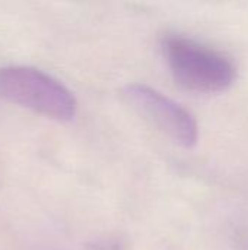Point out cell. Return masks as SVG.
Masks as SVG:
<instances>
[{
  "label": "cell",
  "instance_id": "cell-2",
  "mask_svg": "<svg viewBox=\"0 0 248 250\" xmlns=\"http://www.w3.org/2000/svg\"><path fill=\"white\" fill-rule=\"evenodd\" d=\"M0 101L58 122L72 120L77 110L76 98L69 88L54 76L31 66L0 67Z\"/></svg>",
  "mask_w": 248,
  "mask_h": 250
},
{
  "label": "cell",
  "instance_id": "cell-1",
  "mask_svg": "<svg viewBox=\"0 0 248 250\" xmlns=\"http://www.w3.org/2000/svg\"><path fill=\"white\" fill-rule=\"evenodd\" d=\"M162 50L172 78L189 91L225 92L237 81V67L231 59L190 38L168 35L162 41Z\"/></svg>",
  "mask_w": 248,
  "mask_h": 250
},
{
  "label": "cell",
  "instance_id": "cell-3",
  "mask_svg": "<svg viewBox=\"0 0 248 250\" xmlns=\"http://www.w3.org/2000/svg\"><path fill=\"white\" fill-rule=\"evenodd\" d=\"M121 95L139 116L175 144L184 148H193L197 144V120L180 103L145 83L126 85Z\"/></svg>",
  "mask_w": 248,
  "mask_h": 250
}]
</instances>
